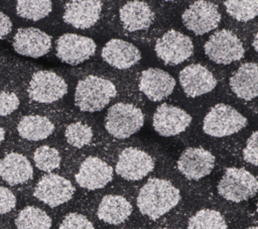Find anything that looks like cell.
<instances>
[{
	"instance_id": "obj_1",
	"label": "cell",
	"mask_w": 258,
	"mask_h": 229,
	"mask_svg": "<svg viewBox=\"0 0 258 229\" xmlns=\"http://www.w3.org/2000/svg\"><path fill=\"white\" fill-rule=\"evenodd\" d=\"M180 200V193L170 182L153 178L141 188L137 196L139 211L156 220L174 208Z\"/></svg>"
},
{
	"instance_id": "obj_2",
	"label": "cell",
	"mask_w": 258,
	"mask_h": 229,
	"mask_svg": "<svg viewBox=\"0 0 258 229\" xmlns=\"http://www.w3.org/2000/svg\"><path fill=\"white\" fill-rule=\"evenodd\" d=\"M116 88L112 82L97 76L82 79L76 88V106L85 112L102 110L116 96Z\"/></svg>"
},
{
	"instance_id": "obj_3",
	"label": "cell",
	"mask_w": 258,
	"mask_h": 229,
	"mask_svg": "<svg viewBox=\"0 0 258 229\" xmlns=\"http://www.w3.org/2000/svg\"><path fill=\"white\" fill-rule=\"evenodd\" d=\"M144 122L142 111L130 103H116L111 106L105 118L106 130L116 138H127L136 133Z\"/></svg>"
},
{
	"instance_id": "obj_4",
	"label": "cell",
	"mask_w": 258,
	"mask_h": 229,
	"mask_svg": "<svg viewBox=\"0 0 258 229\" xmlns=\"http://www.w3.org/2000/svg\"><path fill=\"white\" fill-rule=\"evenodd\" d=\"M248 121L238 110L223 103L210 109L203 122V130L210 136L223 137L239 132Z\"/></svg>"
},
{
	"instance_id": "obj_5",
	"label": "cell",
	"mask_w": 258,
	"mask_h": 229,
	"mask_svg": "<svg viewBox=\"0 0 258 229\" xmlns=\"http://www.w3.org/2000/svg\"><path fill=\"white\" fill-rule=\"evenodd\" d=\"M218 193L224 199L239 203L256 195V178L242 167H228L218 184Z\"/></svg>"
},
{
	"instance_id": "obj_6",
	"label": "cell",
	"mask_w": 258,
	"mask_h": 229,
	"mask_svg": "<svg viewBox=\"0 0 258 229\" xmlns=\"http://www.w3.org/2000/svg\"><path fill=\"white\" fill-rule=\"evenodd\" d=\"M205 53L216 64L228 65L244 56L242 41L231 30L222 29L210 36L205 44Z\"/></svg>"
},
{
	"instance_id": "obj_7",
	"label": "cell",
	"mask_w": 258,
	"mask_h": 229,
	"mask_svg": "<svg viewBox=\"0 0 258 229\" xmlns=\"http://www.w3.org/2000/svg\"><path fill=\"white\" fill-rule=\"evenodd\" d=\"M28 96L39 103H52L68 92L64 80L50 71H38L33 74L28 85Z\"/></svg>"
},
{
	"instance_id": "obj_8",
	"label": "cell",
	"mask_w": 258,
	"mask_h": 229,
	"mask_svg": "<svg viewBox=\"0 0 258 229\" xmlns=\"http://www.w3.org/2000/svg\"><path fill=\"white\" fill-rule=\"evenodd\" d=\"M194 51L191 39L176 30H168L155 43L156 55L169 66L178 65L187 60Z\"/></svg>"
},
{
	"instance_id": "obj_9",
	"label": "cell",
	"mask_w": 258,
	"mask_h": 229,
	"mask_svg": "<svg viewBox=\"0 0 258 229\" xmlns=\"http://www.w3.org/2000/svg\"><path fill=\"white\" fill-rule=\"evenodd\" d=\"M183 25L196 35H203L218 27L221 14L217 6L208 1H196L181 15Z\"/></svg>"
},
{
	"instance_id": "obj_10",
	"label": "cell",
	"mask_w": 258,
	"mask_h": 229,
	"mask_svg": "<svg viewBox=\"0 0 258 229\" xmlns=\"http://www.w3.org/2000/svg\"><path fill=\"white\" fill-rule=\"evenodd\" d=\"M75 194V187L66 178L48 174L43 176L37 183L33 196L48 205L49 207H57L69 202Z\"/></svg>"
},
{
	"instance_id": "obj_11",
	"label": "cell",
	"mask_w": 258,
	"mask_h": 229,
	"mask_svg": "<svg viewBox=\"0 0 258 229\" xmlns=\"http://www.w3.org/2000/svg\"><path fill=\"white\" fill-rule=\"evenodd\" d=\"M96 50L95 41L87 36L66 33L56 41L57 58L69 65H78L89 60Z\"/></svg>"
},
{
	"instance_id": "obj_12",
	"label": "cell",
	"mask_w": 258,
	"mask_h": 229,
	"mask_svg": "<svg viewBox=\"0 0 258 229\" xmlns=\"http://www.w3.org/2000/svg\"><path fill=\"white\" fill-rule=\"evenodd\" d=\"M154 168L153 158L138 148H125L119 154L116 173L127 181H139Z\"/></svg>"
},
{
	"instance_id": "obj_13",
	"label": "cell",
	"mask_w": 258,
	"mask_h": 229,
	"mask_svg": "<svg viewBox=\"0 0 258 229\" xmlns=\"http://www.w3.org/2000/svg\"><path fill=\"white\" fill-rule=\"evenodd\" d=\"M191 122V116L178 107L166 103L157 107L153 115V128L161 136H174L183 132Z\"/></svg>"
},
{
	"instance_id": "obj_14",
	"label": "cell",
	"mask_w": 258,
	"mask_h": 229,
	"mask_svg": "<svg viewBox=\"0 0 258 229\" xmlns=\"http://www.w3.org/2000/svg\"><path fill=\"white\" fill-rule=\"evenodd\" d=\"M215 156L205 148L189 147L183 150L177 160V168L188 180L198 181L213 170Z\"/></svg>"
},
{
	"instance_id": "obj_15",
	"label": "cell",
	"mask_w": 258,
	"mask_h": 229,
	"mask_svg": "<svg viewBox=\"0 0 258 229\" xmlns=\"http://www.w3.org/2000/svg\"><path fill=\"white\" fill-rule=\"evenodd\" d=\"M75 179L84 189L91 191L102 189L112 181L113 168L101 158L89 156L81 163Z\"/></svg>"
},
{
	"instance_id": "obj_16",
	"label": "cell",
	"mask_w": 258,
	"mask_h": 229,
	"mask_svg": "<svg viewBox=\"0 0 258 229\" xmlns=\"http://www.w3.org/2000/svg\"><path fill=\"white\" fill-rule=\"evenodd\" d=\"M50 46L51 37L35 27L20 28L13 38L14 50L25 56H42L49 51Z\"/></svg>"
},
{
	"instance_id": "obj_17",
	"label": "cell",
	"mask_w": 258,
	"mask_h": 229,
	"mask_svg": "<svg viewBox=\"0 0 258 229\" xmlns=\"http://www.w3.org/2000/svg\"><path fill=\"white\" fill-rule=\"evenodd\" d=\"M179 83L186 96L195 98L215 89L217 80L213 74L200 64H192L179 73Z\"/></svg>"
},
{
	"instance_id": "obj_18",
	"label": "cell",
	"mask_w": 258,
	"mask_h": 229,
	"mask_svg": "<svg viewBox=\"0 0 258 229\" xmlns=\"http://www.w3.org/2000/svg\"><path fill=\"white\" fill-rule=\"evenodd\" d=\"M102 2L99 0H74L66 3L63 20L80 29L92 27L100 18Z\"/></svg>"
},
{
	"instance_id": "obj_19",
	"label": "cell",
	"mask_w": 258,
	"mask_h": 229,
	"mask_svg": "<svg viewBox=\"0 0 258 229\" xmlns=\"http://www.w3.org/2000/svg\"><path fill=\"white\" fill-rule=\"evenodd\" d=\"M174 86L175 80L167 72L160 69H147L140 76V91L154 102L167 98L172 93Z\"/></svg>"
},
{
	"instance_id": "obj_20",
	"label": "cell",
	"mask_w": 258,
	"mask_h": 229,
	"mask_svg": "<svg viewBox=\"0 0 258 229\" xmlns=\"http://www.w3.org/2000/svg\"><path fill=\"white\" fill-rule=\"evenodd\" d=\"M102 58L108 65L125 70L137 64L141 59V53L134 44L123 39L113 38L104 45Z\"/></svg>"
},
{
	"instance_id": "obj_21",
	"label": "cell",
	"mask_w": 258,
	"mask_h": 229,
	"mask_svg": "<svg viewBox=\"0 0 258 229\" xmlns=\"http://www.w3.org/2000/svg\"><path fill=\"white\" fill-rule=\"evenodd\" d=\"M32 176L30 161L20 153L10 152L0 160V177L11 186L24 184L31 180Z\"/></svg>"
},
{
	"instance_id": "obj_22",
	"label": "cell",
	"mask_w": 258,
	"mask_h": 229,
	"mask_svg": "<svg viewBox=\"0 0 258 229\" xmlns=\"http://www.w3.org/2000/svg\"><path fill=\"white\" fill-rule=\"evenodd\" d=\"M233 93L246 101H250L258 93V67L256 63H245L230 79Z\"/></svg>"
},
{
	"instance_id": "obj_23",
	"label": "cell",
	"mask_w": 258,
	"mask_h": 229,
	"mask_svg": "<svg viewBox=\"0 0 258 229\" xmlns=\"http://www.w3.org/2000/svg\"><path fill=\"white\" fill-rule=\"evenodd\" d=\"M120 21L128 31H137L148 28L154 20L151 8L142 1H130L124 4L119 11Z\"/></svg>"
},
{
	"instance_id": "obj_24",
	"label": "cell",
	"mask_w": 258,
	"mask_h": 229,
	"mask_svg": "<svg viewBox=\"0 0 258 229\" xmlns=\"http://www.w3.org/2000/svg\"><path fill=\"white\" fill-rule=\"evenodd\" d=\"M132 213V206L129 201L119 195L105 196L98 207L97 216L108 224L117 225L126 221Z\"/></svg>"
},
{
	"instance_id": "obj_25",
	"label": "cell",
	"mask_w": 258,
	"mask_h": 229,
	"mask_svg": "<svg viewBox=\"0 0 258 229\" xmlns=\"http://www.w3.org/2000/svg\"><path fill=\"white\" fill-rule=\"evenodd\" d=\"M19 135L27 140L38 141L47 138L54 130L53 123L46 117L39 115L24 116L18 123Z\"/></svg>"
},
{
	"instance_id": "obj_26",
	"label": "cell",
	"mask_w": 258,
	"mask_h": 229,
	"mask_svg": "<svg viewBox=\"0 0 258 229\" xmlns=\"http://www.w3.org/2000/svg\"><path fill=\"white\" fill-rule=\"evenodd\" d=\"M15 225L17 229H49L51 219L43 210L28 206L19 212Z\"/></svg>"
},
{
	"instance_id": "obj_27",
	"label": "cell",
	"mask_w": 258,
	"mask_h": 229,
	"mask_svg": "<svg viewBox=\"0 0 258 229\" xmlns=\"http://www.w3.org/2000/svg\"><path fill=\"white\" fill-rule=\"evenodd\" d=\"M187 229H227V224L220 212L203 209L190 217Z\"/></svg>"
},
{
	"instance_id": "obj_28",
	"label": "cell",
	"mask_w": 258,
	"mask_h": 229,
	"mask_svg": "<svg viewBox=\"0 0 258 229\" xmlns=\"http://www.w3.org/2000/svg\"><path fill=\"white\" fill-rule=\"evenodd\" d=\"M52 9L49 0H20L16 3L17 14L23 18L33 21L47 16Z\"/></svg>"
},
{
	"instance_id": "obj_29",
	"label": "cell",
	"mask_w": 258,
	"mask_h": 229,
	"mask_svg": "<svg viewBox=\"0 0 258 229\" xmlns=\"http://www.w3.org/2000/svg\"><path fill=\"white\" fill-rule=\"evenodd\" d=\"M227 13L238 21H249L257 16L258 1L256 0H228L224 2Z\"/></svg>"
},
{
	"instance_id": "obj_30",
	"label": "cell",
	"mask_w": 258,
	"mask_h": 229,
	"mask_svg": "<svg viewBox=\"0 0 258 229\" xmlns=\"http://www.w3.org/2000/svg\"><path fill=\"white\" fill-rule=\"evenodd\" d=\"M33 159L37 168L43 171H52L60 164L59 152L50 146L42 145L38 147L33 154Z\"/></svg>"
},
{
	"instance_id": "obj_31",
	"label": "cell",
	"mask_w": 258,
	"mask_h": 229,
	"mask_svg": "<svg viewBox=\"0 0 258 229\" xmlns=\"http://www.w3.org/2000/svg\"><path fill=\"white\" fill-rule=\"evenodd\" d=\"M64 137L69 144L75 147H83L91 142L93 138V130L87 124L75 122L67 126Z\"/></svg>"
},
{
	"instance_id": "obj_32",
	"label": "cell",
	"mask_w": 258,
	"mask_h": 229,
	"mask_svg": "<svg viewBox=\"0 0 258 229\" xmlns=\"http://www.w3.org/2000/svg\"><path fill=\"white\" fill-rule=\"evenodd\" d=\"M58 229H95L93 223L84 215L70 213L61 221Z\"/></svg>"
},
{
	"instance_id": "obj_33",
	"label": "cell",
	"mask_w": 258,
	"mask_h": 229,
	"mask_svg": "<svg viewBox=\"0 0 258 229\" xmlns=\"http://www.w3.org/2000/svg\"><path fill=\"white\" fill-rule=\"evenodd\" d=\"M19 103V99L14 93L0 91V116L11 114L18 108Z\"/></svg>"
},
{
	"instance_id": "obj_34",
	"label": "cell",
	"mask_w": 258,
	"mask_h": 229,
	"mask_svg": "<svg viewBox=\"0 0 258 229\" xmlns=\"http://www.w3.org/2000/svg\"><path fill=\"white\" fill-rule=\"evenodd\" d=\"M243 157L247 162L255 166L257 165V131H254L248 138L243 150Z\"/></svg>"
},
{
	"instance_id": "obj_35",
	"label": "cell",
	"mask_w": 258,
	"mask_h": 229,
	"mask_svg": "<svg viewBox=\"0 0 258 229\" xmlns=\"http://www.w3.org/2000/svg\"><path fill=\"white\" fill-rule=\"evenodd\" d=\"M16 205L14 194L7 188L0 187V215L10 212Z\"/></svg>"
},
{
	"instance_id": "obj_36",
	"label": "cell",
	"mask_w": 258,
	"mask_h": 229,
	"mask_svg": "<svg viewBox=\"0 0 258 229\" xmlns=\"http://www.w3.org/2000/svg\"><path fill=\"white\" fill-rule=\"evenodd\" d=\"M12 29V22L10 18L0 11V39L4 38Z\"/></svg>"
},
{
	"instance_id": "obj_37",
	"label": "cell",
	"mask_w": 258,
	"mask_h": 229,
	"mask_svg": "<svg viewBox=\"0 0 258 229\" xmlns=\"http://www.w3.org/2000/svg\"><path fill=\"white\" fill-rule=\"evenodd\" d=\"M4 138H5V130L0 126V144L4 140Z\"/></svg>"
},
{
	"instance_id": "obj_38",
	"label": "cell",
	"mask_w": 258,
	"mask_h": 229,
	"mask_svg": "<svg viewBox=\"0 0 258 229\" xmlns=\"http://www.w3.org/2000/svg\"><path fill=\"white\" fill-rule=\"evenodd\" d=\"M253 47L255 49V51H257V33H255L254 35V41H253Z\"/></svg>"
},
{
	"instance_id": "obj_39",
	"label": "cell",
	"mask_w": 258,
	"mask_h": 229,
	"mask_svg": "<svg viewBox=\"0 0 258 229\" xmlns=\"http://www.w3.org/2000/svg\"><path fill=\"white\" fill-rule=\"evenodd\" d=\"M246 229H257V226H252V227H249V228H246Z\"/></svg>"
},
{
	"instance_id": "obj_40",
	"label": "cell",
	"mask_w": 258,
	"mask_h": 229,
	"mask_svg": "<svg viewBox=\"0 0 258 229\" xmlns=\"http://www.w3.org/2000/svg\"><path fill=\"white\" fill-rule=\"evenodd\" d=\"M158 229H166V228H158Z\"/></svg>"
}]
</instances>
